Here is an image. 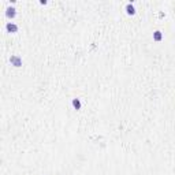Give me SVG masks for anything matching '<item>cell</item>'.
I'll return each instance as SVG.
<instances>
[{"instance_id": "1", "label": "cell", "mask_w": 175, "mask_h": 175, "mask_svg": "<svg viewBox=\"0 0 175 175\" xmlns=\"http://www.w3.org/2000/svg\"><path fill=\"white\" fill-rule=\"evenodd\" d=\"M10 63H11L14 67H21L22 66V57L19 56V55H11Z\"/></svg>"}, {"instance_id": "2", "label": "cell", "mask_w": 175, "mask_h": 175, "mask_svg": "<svg viewBox=\"0 0 175 175\" xmlns=\"http://www.w3.org/2000/svg\"><path fill=\"white\" fill-rule=\"evenodd\" d=\"M18 25L14 22H7L6 23V30L8 32V33H17L18 32Z\"/></svg>"}, {"instance_id": "3", "label": "cell", "mask_w": 175, "mask_h": 175, "mask_svg": "<svg viewBox=\"0 0 175 175\" xmlns=\"http://www.w3.org/2000/svg\"><path fill=\"white\" fill-rule=\"evenodd\" d=\"M15 15H17V8L14 6H10L6 8V17L7 18H15Z\"/></svg>"}, {"instance_id": "4", "label": "cell", "mask_w": 175, "mask_h": 175, "mask_svg": "<svg viewBox=\"0 0 175 175\" xmlns=\"http://www.w3.org/2000/svg\"><path fill=\"white\" fill-rule=\"evenodd\" d=\"M126 12L129 14V15H134L136 14V7L133 3H127L126 4Z\"/></svg>"}, {"instance_id": "5", "label": "cell", "mask_w": 175, "mask_h": 175, "mask_svg": "<svg viewBox=\"0 0 175 175\" xmlns=\"http://www.w3.org/2000/svg\"><path fill=\"white\" fill-rule=\"evenodd\" d=\"M153 40L157 41V43L163 40V33H161V30H155V32H153Z\"/></svg>"}, {"instance_id": "6", "label": "cell", "mask_w": 175, "mask_h": 175, "mask_svg": "<svg viewBox=\"0 0 175 175\" xmlns=\"http://www.w3.org/2000/svg\"><path fill=\"white\" fill-rule=\"evenodd\" d=\"M71 104H73L74 109H81V100L79 99H73Z\"/></svg>"}]
</instances>
